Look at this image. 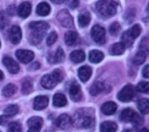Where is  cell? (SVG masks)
Segmentation results:
<instances>
[{
	"label": "cell",
	"instance_id": "1",
	"mask_svg": "<svg viewBox=\"0 0 149 132\" xmlns=\"http://www.w3.org/2000/svg\"><path fill=\"white\" fill-rule=\"evenodd\" d=\"M29 27L31 30V33L29 36V40L31 44H38L44 38L46 31L49 29V25L45 21L31 22Z\"/></svg>",
	"mask_w": 149,
	"mask_h": 132
},
{
	"label": "cell",
	"instance_id": "2",
	"mask_svg": "<svg viewBox=\"0 0 149 132\" xmlns=\"http://www.w3.org/2000/svg\"><path fill=\"white\" fill-rule=\"evenodd\" d=\"M96 10L101 16L111 18L117 11V4L113 0H100L96 4Z\"/></svg>",
	"mask_w": 149,
	"mask_h": 132
},
{
	"label": "cell",
	"instance_id": "3",
	"mask_svg": "<svg viewBox=\"0 0 149 132\" xmlns=\"http://www.w3.org/2000/svg\"><path fill=\"white\" fill-rule=\"evenodd\" d=\"M94 122L93 115L92 112H86V110L78 111L75 117V124L78 127L90 128Z\"/></svg>",
	"mask_w": 149,
	"mask_h": 132
},
{
	"label": "cell",
	"instance_id": "4",
	"mask_svg": "<svg viewBox=\"0 0 149 132\" xmlns=\"http://www.w3.org/2000/svg\"><path fill=\"white\" fill-rule=\"evenodd\" d=\"M120 118V121H122V122H125V123L131 122L134 124H139L141 122L140 116L131 109L124 110L121 112Z\"/></svg>",
	"mask_w": 149,
	"mask_h": 132
},
{
	"label": "cell",
	"instance_id": "5",
	"mask_svg": "<svg viewBox=\"0 0 149 132\" xmlns=\"http://www.w3.org/2000/svg\"><path fill=\"white\" fill-rule=\"evenodd\" d=\"M93 39L99 45H103L106 42V30L100 25H95L91 31Z\"/></svg>",
	"mask_w": 149,
	"mask_h": 132
},
{
	"label": "cell",
	"instance_id": "6",
	"mask_svg": "<svg viewBox=\"0 0 149 132\" xmlns=\"http://www.w3.org/2000/svg\"><path fill=\"white\" fill-rule=\"evenodd\" d=\"M134 95H135V90H134V88L130 85V84H127L126 85L118 94V99L120 101V102H123V103H128L130 101H132L134 97Z\"/></svg>",
	"mask_w": 149,
	"mask_h": 132
},
{
	"label": "cell",
	"instance_id": "7",
	"mask_svg": "<svg viewBox=\"0 0 149 132\" xmlns=\"http://www.w3.org/2000/svg\"><path fill=\"white\" fill-rule=\"evenodd\" d=\"M57 18L64 27L71 28L73 25L72 17L71 16V14L67 10H61L57 15Z\"/></svg>",
	"mask_w": 149,
	"mask_h": 132
},
{
	"label": "cell",
	"instance_id": "8",
	"mask_svg": "<svg viewBox=\"0 0 149 132\" xmlns=\"http://www.w3.org/2000/svg\"><path fill=\"white\" fill-rule=\"evenodd\" d=\"M72 119L67 114H63L59 116L56 120V125L62 130L69 129L72 126Z\"/></svg>",
	"mask_w": 149,
	"mask_h": 132
},
{
	"label": "cell",
	"instance_id": "9",
	"mask_svg": "<svg viewBox=\"0 0 149 132\" xmlns=\"http://www.w3.org/2000/svg\"><path fill=\"white\" fill-rule=\"evenodd\" d=\"M16 56L18 59L19 61L22 63H29L34 59V53L31 51L29 50H17L16 52Z\"/></svg>",
	"mask_w": 149,
	"mask_h": 132
},
{
	"label": "cell",
	"instance_id": "10",
	"mask_svg": "<svg viewBox=\"0 0 149 132\" xmlns=\"http://www.w3.org/2000/svg\"><path fill=\"white\" fill-rule=\"evenodd\" d=\"M9 39L12 44H18L22 39V32L19 26L13 25L9 32Z\"/></svg>",
	"mask_w": 149,
	"mask_h": 132
},
{
	"label": "cell",
	"instance_id": "11",
	"mask_svg": "<svg viewBox=\"0 0 149 132\" xmlns=\"http://www.w3.org/2000/svg\"><path fill=\"white\" fill-rule=\"evenodd\" d=\"M3 63L5 66V67L7 68V70L10 73V74H17L19 71V66L18 64L11 58L10 57H4L3 60Z\"/></svg>",
	"mask_w": 149,
	"mask_h": 132
},
{
	"label": "cell",
	"instance_id": "12",
	"mask_svg": "<svg viewBox=\"0 0 149 132\" xmlns=\"http://www.w3.org/2000/svg\"><path fill=\"white\" fill-rule=\"evenodd\" d=\"M48 103H49V99L47 96L45 95L37 96L33 102V108L36 110H42L47 107Z\"/></svg>",
	"mask_w": 149,
	"mask_h": 132
},
{
	"label": "cell",
	"instance_id": "13",
	"mask_svg": "<svg viewBox=\"0 0 149 132\" xmlns=\"http://www.w3.org/2000/svg\"><path fill=\"white\" fill-rule=\"evenodd\" d=\"M70 96L72 101L74 102H79L81 97H82V93H81V88L80 86L77 83H73L69 89Z\"/></svg>",
	"mask_w": 149,
	"mask_h": 132
},
{
	"label": "cell",
	"instance_id": "14",
	"mask_svg": "<svg viewBox=\"0 0 149 132\" xmlns=\"http://www.w3.org/2000/svg\"><path fill=\"white\" fill-rule=\"evenodd\" d=\"M31 4L29 2L22 3L17 8V14L19 17L23 18H27L31 14Z\"/></svg>",
	"mask_w": 149,
	"mask_h": 132
},
{
	"label": "cell",
	"instance_id": "15",
	"mask_svg": "<svg viewBox=\"0 0 149 132\" xmlns=\"http://www.w3.org/2000/svg\"><path fill=\"white\" fill-rule=\"evenodd\" d=\"M57 83L58 82L56 81V80L53 78V76L52 74H45L41 79V85L43 88H45L46 89L53 88Z\"/></svg>",
	"mask_w": 149,
	"mask_h": 132
},
{
	"label": "cell",
	"instance_id": "16",
	"mask_svg": "<svg viewBox=\"0 0 149 132\" xmlns=\"http://www.w3.org/2000/svg\"><path fill=\"white\" fill-rule=\"evenodd\" d=\"M92 73H93L92 68L88 66H83L78 71L79 77L81 80V81H83V82H86L90 79Z\"/></svg>",
	"mask_w": 149,
	"mask_h": 132
},
{
	"label": "cell",
	"instance_id": "17",
	"mask_svg": "<svg viewBox=\"0 0 149 132\" xmlns=\"http://www.w3.org/2000/svg\"><path fill=\"white\" fill-rule=\"evenodd\" d=\"M117 110V105L116 103H114L113 102H107L105 103L102 106H101V111L103 114L110 116V115H113Z\"/></svg>",
	"mask_w": 149,
	"mask_h": 132
},
{
	"label": "cell",
	"instance_id": "18",
	"mask_svg": "<svg viewBox=\"0 0 149 132\" xmlns=\"http://www.w3.org/2000/svg\"><path fill=\"white\" fill-rule=\"evenodd\" d=\"M78 40V33L74 31H69L65 35V41L67 46H74Z\"/></svg>",
	"mask_w": 149,
	"mask_h": 132
},
{
	"label": "cell",
	"instance_id": "19",
	"mask_svg": "<svg viewBox=\"0 0 149 132\" xmlns=\"http://www.w3.org/2000/svg\"><path fill=\"white\" fill-rule=\"evenodd\" d=\"M70 59L74 63H79V62H82L85 60L86 54L82 50H76V51H73L72 53H71Z\"/></svg>",
	"mask_w": 149,
	"mask_h": 132
},
{
	"label": "cell",
	"instance_id": "20",
	"mask_svg": "<svg viewBox=\"0 0 149 132\" xmlns=\"http://www.w3.org/2000/svg\"><path fill=\"white\" fill-rule=\"evenodd\" d=\"M50 11H51V6L45 2H42L39 4H38L36 9L37 14L39 16H47L50 13Z\"/></svg>",
	"mask_w": 149,
	"mask_h": 132
},
{
	"label": "cell",
	"instance_id": "21",
	"mask_svg": "<svg viewBox=\"0 0 149 132\" xmlns=\"http://www.w3.org/2000/svg\"><path fill=\"white\" fill-rule=\"evenodd\" d=\"M117 124L113 122H104L100 125V132H116L117 131Z\"/></svg>",
	"mask_w": 149,
	"mask_h": 132
},
{
	"label": "cell",
	"instance_id": "22",
	"mask_svg": "<svg viewBox=\"0 0 149 132\" xmlns=\"http://www.w3.org/2000/svg\"><path fill=\"white\" fill-rule=\"evenodd\" d=\"M104 59V53L99 50H93L89 53V60L93 63H99Z\"/></svg>",
	"mask_w": 149,
	"mask_h": 132
},
{
	"label": "cell",
	"instance_id": "23",
	"mask_svg": "<svg viewBox=\"0 0 149 132\" xmlns=\"http://www.w3.org/2000/svg\"><path fill=\"white\" fill-rule=\"evenodd\" d=\"M105 88V85L101 81H96L90 88V94L93 96L100 95Z\"/></svg>",
	"mask_w": 149,
	"mask_h": 132
},
{
	"label": "cell",
	"instance_id": "24",
	"mask_svg": "<svg viewBox=\"0 0 149 132\" xmlns=\"http://www.w3.org/2000/svg\"><path fill=\"white\" fill-rule=\"evenodd\" d=\"M91 21V15L88 11H84L81 14H79V18H78V22L79 26L81 27H85L86 25H89Z\"/></svg>",
	"mask_w": 149,
	"mask_h": 132
},
{
	"label": "cell",
	"instance_id": "25",
	"mask_svg": "<svg viewBox=\"0 0 149 132\" xmlns=\"http://www.w3.org/2000/svg\"><path fill=\"white\" fill-rule=\"evenodd\" d=\"M67 103V100L63 94L58 93L53 96V105L55 107H64Z\"/></svg>",
	"mask_w": 149,
	"mask_h": 132
},
{
	"label": "cell",
	"instance_id": "26",
	"mask_svg": "<svg viewBox=\"0 0 149 132\" xmlns=\"http://www.w3.org/2000/svg\"><path fill=\"white\" fill-rule=\"evenodd\" d=\"M125 49H126V46L121 42L115 43L111 46L110 53L113 55H120L125 52Z\"/></svg>",
	"mask_w": 149,
	"mask_h": 132
},
{
	"label": "cell",
	"instance_id": "27",
	"mask_svg": "<svg viewBox=\"0 0 149 132\" xmlns=\"http://www.w3.org/2000/svg\"><path fill=\"white\" fill-rule=\"evenodd\" d=\"M27 124L29 128H37L41 130V127L43 125V120L41 117H33L27 121Z\"/></svg>",
	"mask_w": 149,
	"mask_h": 132
},
{
	"label": "cell",
	"instance_id": "28",
	"mask_svg": "<svg viewBox=\"0 0 149 132\" xmlns=\"http://www.w3.org/2000/svg\"><path fill=\"white\" fill-rule=\"evenodd\" d=\"M134 38L131 36L130 32H129V30L128 31H126L122 36H121V43L125 46H127V47H130L132 46L133 43H134Z\"/></svg>",
	"mask_w": 149,
	"mask_h": 132
},
{
	"label": "cell",
	"instance_id": "29",
	"mask_svg": "<svg viewBox=\"0 0 149 132\" xmlns=\"http://www.w3.org/2000/svg\"><path fill=\"white\" fill-rule=\"evenodd\" d=\"M16 91H17V87L13 83H10L3 88V95L5 97H10V96H12L16 93Z\"/></svg>",
	"mask_w": 149,
	"mask_h": 132
},
{
	"label": "cell",
	"instance_id": "30",
	"mask_svg": "<svg viewBox=\"0 0 149 132\" xmlns=\"http://www.w3.org/2000/svg\"><path fill=\"white\" fill-rule=\"evenodd\" d=\"M65 58V53H64V51L61 47L58 48V50L56 51L54 56L52 57V60H50L51 62H52L53 64H56V63H58V62H61Z\"/></svg>",
	"mask_w": 149,
	"mask_h": 132
},
{
	"label": "cell",
	"instance_id": "31",
	"mask_svg": "<svg viewBox=\"0 0 149 132\" xmlns=\"http://www.w3.org/2000/svg\"><path fill=\"white\" fill-rule=\"evenodd\" d=\"M146 58H147V53L143 52V51H139L136 55L134 57L133 59V62L136 65H141L142 63H144V61L146 60Z\"/></svg>",
	"mask_w": 149,
	"mask_h": 132
},
{
	"label": "cell",
	"instance_id": "32",
	"mask_svg": "<svg viewBox=\"0 0 149 132\" xmlns=\"http://www.w3.org/2000/svg\"><path fill=\"white\" fill-rule=\"evenodd\" d=\"M138 109L142 114H148L149 111V101L148 99H141L138 102Z\"/></svg>",
	"mask_w": 149,
	"mask_h": 132
},
{
	"label": "cell",
	"instance_id": "33",
	"mask_svg": "<svg viewBox=\"0 0 149 132\" xmlns=\"http://www.w3.org/2000/svg\"><path fill=\"white\" fill-rule=\"evenodd\" d=\"M18 107L15 104H11V105H9L8 107L5 108L4 110V113L6 116L8 117H12V116H15L17 112H18Z\"/></svg>",
	"mask_w": 149,
	"mask_h": 132
},
{
	"label": "cell",
	"instance_id": "34",
	"mask_svg": "<svg viewBox=\"0 0 149 132\" xmlns=\"http://www.w3.org/2000/svg\"><path fill=\"white\" fill-rule=\"evenodd\" d=\"M32 90V83L30 80H25L22 85V92L24 95H28Z\"/></svg>",
	"mask_w": 149,
	"mask_h": 132
},
{
	"label": "cell",
	"instance_id": "35",
	"mask_svg": "<svg viewBox=\"0 0 149 132\" xmlns=\"http://www.w3.org/2000/svg\"><path fill=\"white\" fill-rule=\"evenodd\" d=\"M141 26H140L139 25H134V26L129 30V32H130L131 36L134 38V39L139 37V35L141 34Z\"/></svg>",
	"mask_w": 149,
	"mask_h": 132
},
{
	"label": "cell",
	"instance_id": "36",
	"mask_svg": "<svg viewBox=\"0 0 149 132\" xmlns=\"http://www.w3.org/2000/svg\"><path fill=\"white\" fill-rule=\"evenodd\" d=\"M8 131L9 132H22V127L18 123L12 122L9 124L8 127Z\"/></svg>",
	"mask_w": 149,
	"mask_h": 132
},
{
	"label": "cell",
	"instance_id": "37",
	"mask_svg": "<svg viewBox=\"0 0 149 132\" xmlns=\"http://www.w3.org/2000/svg\"><path fill=\"white\" fill-rule=\"evenodd\" d=\"M137 90L139 92H141V93H148L149 91V83L147 81H142V82H140L137 86Z\"/></svg>",
	"mask_w": 149,
	"mask_h": 132
},
{
	"label": "cell",
	"instance_id": "38",
	"mask_svg": "<svg viewBox=\"0 0 149 132\" xmlns=\"http://www.w3.org/2000/svg\"><path fill=\"white\" fill-rule=\"evenodd\" d=\"M120 30V25L118 22H114L111 25H110V28H109V31H110V33L112 35H117L119 33Z\"/></svg>",
	"mask_w": 149,
	"mask_h": 132
},
{
	"label": "cell",
	"instance_id": "39",
	"mask_svg": "<svg viewBox=\"0 0 149 132\" xmlns=\"http://www.w3.org/2000/svg\"><path fill=\"white\" fill-rule=\"evenodd\" d=\"M57 39H58V34H57V32H51V33L48 35L47 39H46V44H47L48 46H52V45H53V44L56 42Z\"/></svg>",
	"mask_w": 149,
	"mask_h": 132
},
{
	"label": "cell",
	"instance_id": "40",
	"mask_svg": "<svg viewBox=\"0 0 149 132\" xmlns=\"http://www.w3.org/2000/svg\"><path fill=\"white\" fill-rule=\"evenodd\" d=\"M51 74L53 76V78L56 80L57 82H60L63 80V74L59 69H55Z\"/></svg>",
	"mask_w": 149,
	"mask_h": 132
},
{
	"label": "cell",
	"instance_id": "41",
	"mask_svg": "<svg viewBox=\"0 0 149 132\" xmlns=\"http://www.w3.org/2000/svg\"><path fill=\"white\" fill-rule=\"evenodd\" d=\"M140 49H141V51H143L145 53H148V38H144L141 40Z\"/></svg>",
	"mask_w": 149,
	"mask_h": 132
},
{
	"label": "cell",
	"instance_id": "42",
	"mask_svg": "<svg viewBox=\"0 0 149 132\" xmlns=\"http://www.w3.org/2000/svg\"><path fill=\"white\" fill-rule=\"evenodd\" d=\"M6 25V17L3 11H0V30L3 29Z\"/></svg>",
	"mask_w": 149,
	"mask_h": 132
},
{
	"label": "cell",
	"instance_id": "43",
	"mask_svg": "<svg viewBox=\"0 0 149 132\" xmlns=\"http://www.w3.org/2000/svg\"><path fill=\"white\" fill-rule=\"evenodd\" d=\"M79 4V0H69L68 1V6L72 9H76Z\"/></svg>",
	"mask_w": 149,
	"mask_h": 132
},
{
	"label": "cell",
	"instance_id": "44",
	"mask_svg": "<svg viewBox=\"0 0 149 132\" xmlns=\"http://www.w3.org/2000/svg\"><path fill=\"white\" fill-rule=\"evenodd\" d=\"M142 74H143V76H144L145 78H147V79H148L149 78V66L148 65L145 66V67H144V69H143V72H142Z\"/></svg>",
	"mask_w": 149,
	"mask_h": 132
},
{
	"label": "cell",
	"instance_id": "45",
	"mask_svg": "<svg viewBox=\"0 0 149 132\" xmlns=\"http://www.w3.org/2000/svg\"><path fill=\"white\" fill-rule=\"evenodd\" d=\"M8 122V118L6 116H1L0 117V125H3Z\"/></svg>",
	"mask_w": 149,
	"mask_h": 132
},
{
	"label": "cell",
	"instance_id": "46",
	"mask_svg": "<svg viewBox=\"0 0 149 132\" xmlns=\"http://www.w3.org/2000/svg\"><path fill=\"white\" fill-rule=\"evenodd\" d=\"M14 10H16V8H15V6L14 5H11V6H9V8H8V12H9V14L10 15H14L15 14V11H14Z\"/></svg>",
	"mask_w": 149,
	"mask_h": 132
},
{
	"label": "cell",
	"instance_id": "47",
	"mask_svg": "<svg viewBox=\"0 0 149 132\" xmlns=\"http://www.w3.org/2000/svg\"><path fill=\"white\" fill-rule=\"evenodd\" d=\"M53 4H62L64 3L65 0H51Z\"/></svg>",
	"mask_w": 149,
	"mask_h": 132
},
{
	"label": "cell",
	"instance_id": "48",
	"mask_svg": "<svg viewBox=\"0 0 149 132\" xmlns=\"http://www.w3.org/2000/svg\"><path fill=\"white\" fill-rule=\"evenodd\" d=\"M40 129H37V128H29V131L27 132H39Z\"/></svg>",
	"mask_w": 149,
	"mask_h": 132
},
{
	"label": "cell",
	"instance_id": "49",
	"mask_svg": "<svg viewBox=\"0 0 149 132\" xmlns=\"http://www.w3.org/2000/svg\"><path fill=\"white\" fill-rule=\"evenodd\" d=\"M3 72L0 70V81L3 80Z\"/></svg>",
	"mask_w": 149,
	"mask_h": 132
},
{
	"label": "cell",
	"instance_id": "50",
	"mask_svg": "<svg viewBox=\"0 0 149 132\" xmlns=\"http://www.w3.org/2000/svg\"><path fill=\"white\" fill-rule=\"evenodd\" d=\"M140 132H149V131L147 128H143V129H142V130H141V131Z\"/></svg>",
	"mask_w": 149,
	"mask_h": 132
},
{
	"label": "cell",
	"instance_id": "51",
	"mask_svg": "<svg viewBox=\"0 0 149 132\" xmlns=\"http://www.w3.org/2000/svg\"><path fill=\"white\" fill-rule=\"evenodd\" d=\"M123 132H131L130 131H128V130H126V131H124Z\"/></svg>",
	"mask_w": 149,
	"mask_h": 132
},
{
	"label": "cell",
	"instance_id": "52",
	"mask_svg": "<svg viewBox=\"0 0 149 132\" xmlns=\"http://www.w3.org/2000/svg\"><path fill=\"white\" fill-rule=\"evenodd\" d=\"M0 46H1V43H0Z\"/></svg>",
	"mask_w": 149,
	"mask_h": 132
},
{
	"label": "cell",
	"instance_id": "53",
	"mask_svg": "<svg viewBox=\"0 0 149 132\" xmlns=\"http://www.w3.org/2000/svg\"><path fill=\"white\" fill-rule=\"evenodd\" d=\"M0 132H1V131H0Z\"/></svg>",
	"mask_w": 149,
	"mask_h": 132
}]
</instances>
